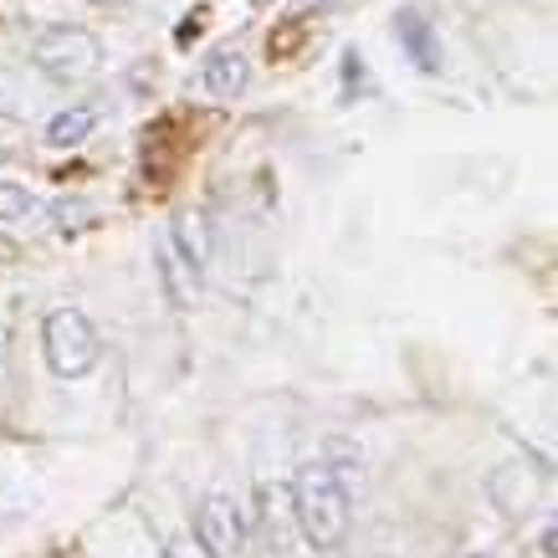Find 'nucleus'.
<instances>
[{
  "label": "nucleus",
  "instance_id": "ddd939ff",
  "mask_svg": "<svg viewBox=\"0 0 558 558\" xmlns=\"http://www.w3.org/2000/svg\"><path fill=\"white\" fill-rule=\"evenodd\" d=\"M307 5H318V0H292V16H303Z\"/></svg>",
  "mask_w": 558,
  "mask_h": 558
},
{
  "label": "nucleus",
  "instance_id": "f8f14e48",
  "mask_svg": "<svg viewBox=\"0 0 558 558\" xmlns=\"http://www.w3.org/2000/svg\"><path fill=\"white\" fill-rule=\"evenodd\" d=\"M57 220H62V231H83V220H93V205H62Z\"/></svg>",
  "mask_w": 558,
  "mask_h": 558
},
{
  "label": "nucleus",
  "instance_id": "7ed1b4c3",
  "mask_svg": "<svg viewBox=\"0 0 558 558\" xmlns=\"http://www.w3.org/2000/svg\"><path fill=\"white\" fill-rule=\"evenodd\" d=\"M36 68L57 83H77L98 68V41L77 26H51V32L36 36Z\"/></svg>",
  "mask_w": 558,
  "mask_h": 558
},
{
  "label": "nucleus",
  "instance_id": "4468645a",
  "mask_svg": "<svg viewBox=\"0 0 558 558\" xmlns=\"http://www.w3.org/2000/svg\"><path fill=\"white\" fill-rule=\"evenodd\" d=\"M93 5H119V0H93Z\"/></svg>",
  "mask_w": 558,
  "mask_h": 558
},
{
  "label": "nucleus",
  "instance_id": "f257e3e1",
  "mask_svg": "<svg viewBox=\"0 0 558 558\" xmlns=\"http://www.w3.org/2000/svg\"><path fill=\"white\" fill-rule=\"evenodd\" d=\"M292 502H298V523L313 548H339L349 518H354L349 512L354 502H349V476L333 461H307L292 482Z\"/></svg>",
  "mask_w": 558,
  "mask_h": 558
},
{
  "label": "nucleus",
  "instance_id": "39448f33",
  "mask_svg": "<svg viewBox=\"0 0 558 558\" xmlns=\"http://www.w3.org/2000/svg\"><path fill=\"white\" fill-rule=\"evenodd\" d=\"M159 277H165V298H170L180 313H190V307L201 303V267H195L170 236L159 241Z\"/></svg>",
  "mask_w": 558,
  "mask_h": 558
},
{
  "label": "nucleus",
  "instance_id": "9b49d317",
  "mask_svg": "<svg viewBox=\"0 0 558 558\" xmlns=\"http://www.w3.org/2000/svg\"><path fill=\"white\" fill-rule=\"evenodd\" d=\"M165 558H216V554H210V548H205L201 538H174V543H170V554H165Z\"/></svg>",
  "mask_w": 558,
  "mask_h": 558
},
{
  "label": "nucleus",
  "instance_id": "2eb2a0df",
  "mask_svg": "<svg viewBox=\"0 0 558 558\" xmlns=\"http://www.w3.org/2000/svg\"><path fill=\"white\" fill-rule=\"evenodd\" d=\"M0 343H5V328H0Z\"/></svg>",
  "mask_w": 558,
  "mask_h": 558
},
{
  "label": "nucleus",
  "instance_id": "423d86ee",
  "mask_svg": "<svg viewBox=\"0 0 558 558\" xmlns=\"http://www.w3.org/2000/svg\"><path fill=\"white\" fill-rule=\"evenodd\" d=\"M246 77H252V68H246V51L231 41V47H216L210 57H205V72H201V87L210 93V98H241V87H246Z\"/></svg>",
  "mask_w": 558,
  "mask_h": 558
},
{
  "label": "nucleus",
  "instance_id": "9d476101",
  "mask_svg": "<svg viewBox=\"0 0 558 558\" xmlns=\"http://www.w3.org/2000/svg\"><path fill=\"white\" fill-rule=\"evenodd\" d=\"M32 210V190L16 185V180H0V220H16Z\"/></svg>",
  "mask_w": 558,
  "mask_h": 558
},
{
  "label": "nucleus",
  "instance_id": "20e7f679",
  "mask_svg": "<svg viewBox=\"0 0 558 558\" xmlns=\"http://www.w3.org/2000/svg\"><path fill=\"white\" fill-rule=\"evenodd\" d=\"M195 538L216 558H241V508L226 492H210L201 502V533Z\"/></svg>",
  "mask_w": 558,
  "mask_h": 558
},
{
  "label": "nucleus",
  "instance_id": "0eeeda50",
  "mask_svg": "<svg viewBox=\"0 0 558 558\" xmlns=\"http://www.w3.org/2000/svg\"><path fill=\"white\" fill-rule=\"evenodd\" d=\"M395 36H400V47L410 51V62H415L421 72H440V41H436V32H430V21L425 16L405 11L400 26H395Z\"/></svg>",
  "mask_w": 558,
  "mask_h": 558
},
{
  "label": "nucleus",
  "instance_id": "1a4fd4ad",
  "mask_svg": "<svg viewBox=\"0 0 558 558\" xmlns=\"http://www.w3.org/2000/svg\"><path fill=\"white\" fill-rule=\"evenodd\" d=\"M170 241L190 256V262H195V267H205V252H210V246H205V231H195V216L174 220V226H170Z\"/></svg>",
  "mask_w": 558,
  "mask_h": 558
},
{
  "label": "nucleus",
  "instance_id": "f03ea898",
  "mask_svg": "<svg viewBox=\"0 0 558 558\" xmlns=\"http://www.w3.org/2000/svg\"><path fill=\"white\" fill-rule=\"evenodd\" d=\"M47 364L62 379H77L98 364V333L77 307H57L47 318Z\"/></svg>",
  "mask_w": 558,
  "mask_h": 558
},
{
  "label": "nucleus",
  "instance_id": "6e6552de",
  "mask_svg": "<svg viewBox=\"0 0 558 558\" xmlns=\"http://www.w3.org/2000/svg\"><path fill=\"white\" fill-rule=\"evenodd\" d=\"M98 129V108H68V113H57L47 129L51 144H62V149H72V144H83L87 134Z\"/></svg>",
  "mask_w": 558,
  "mask_h": 558
}]
</instances>
